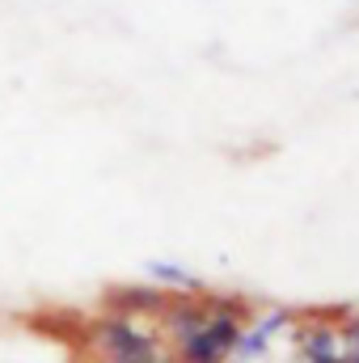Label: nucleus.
Here are the masks:
<instances>
[{"instance_id": "obj_6", "label": "nucleus", "mask_w": 359, "mask_h": 363, "mask_svg": "<svg viewBox=\"0 0 359 363\" xmlns=\"http://www.w3.org/2000/svg\"><path fill=\"white\" fill-rule=\"evenodd\" d=\"M144 279L153 287H161L165 296H194V291H203V279L194 271H186L182 262H170V258H148L144 262Z\"/></svg>"}, {"instance_id": "obj_2", "label": "nucleus", "mask_w": 359, "mask_h": 363, "mask_svg": "<svg viewBox=\"0 0 359 363\" xmlns=\"http://www.w3.org/2000/svg\"><path fill=\"white\" fill-rule=\"evenodd\" d=\"M93 355L101 363H174L161 330H153V321H136V317H97L89 325Z\"/></svg>"}, {"instance_id": "obj_3", "label": "nucleus", "mask_w": 359, "mask_h": 363, "mask_svg": "<svg viewBox=\"0 0 359 363\" xmlns=\"http://www.w3.org/2000/svg\"><path fill=\"white\" fill-rule=\"evenodd\" d=\"M296 321H300V313H292L283 304H270L263 313H250L245 317V330H241V338H237V347L228 355V363H263L275 351V342L292 334Z\"/></svg>"}, {"instance_id": "obj_4", "label": "nucleus", "mask_w": 359, "mask_h": 363, "mask_svg": "<svg viewBox=\"0 0 359 363\" xmlns=\"http://www.w3.org/2000/svg\"><path fill=\"white\" fill-rule=\"evenodd\" d=\"M287 338H292L300 363H347V347H343V334H338V313L300 317Z\"/></svg>"}, {"instance_id": "obj_7", "label": "nucleus", "mask_w": 359, "mask_h": 363, "mask_svg": "<svg viewBox=\"0 0 359 363\" xmlns=\"http://www.w3.org/2000/svg\"><path fill=\"white\" fill-rule=\"evenodd\" d=\"M338 334H343V347H347V363H359V313L338 317Z\"/></svg>"}, {"instance_id": "obj_5", "label": "nucleus", "mask_w": 359, "mask_h": 363, "mask_svg": "<svg viewBox=\"0 0 359 363\" xmlns=\"http://www.w3.org/2000/svg\"><path fill=\"white\" fill-rule=\"evenodd\" d=\"M165 304H170V296L161 287H153V283H127V287H114L106 296V313L136 317V321H157Z\"/></svg>"}, {"instance_id": "obj_1", "label": "nucleus", "mask_w": 359, "mask_h": 363, "mask_svg": "<svg viewBox=\"0 0 359 363\" xmlns=\"http://www.w3.org/2000/svg\"><path fill=\"white\" fill-rule=\"evenodd\" d=\"M245 317H250L245 300L211 296L207 300V317L199 321V330H190L178 347H170L174 363H228L241 330H245Z\"/></svg>"}]
</instances>
